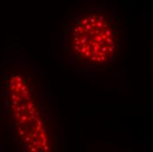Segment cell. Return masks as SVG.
Listing matches in <instances>:
<instances>
[{
	"label": "cell",
	"mask_w": 153,
	"mask_h": 152,
	"mask_svg": "<svg viewBox=\"0 0 153 152\" xmlns=\"http://www.w3.org/2000/svg\"><path fill=\"white\" fill-rule=\"evenodd\" d=\"M60 56L72 70L103 71L121 57L123 23L107 4L77 2L59 25Z\"/></svg>",
	"instance_id": "cell-1"
},
{
	"label": "cell",
	"mask_w": 153,
	"mask_h": 152,
	"mask_svg": "<svg viewBox=\"0 0 153 152\" xmlns=\"http://www.w3.org/2000/svg\"><path fill=\"white\" fill-rule=\"evenodd\" d=\"M5 113L13 142L23 151L59 148V125L48 91L27 68L12 73L4 85Z\"/></svg>",
	"instance_id": "cell-2"
}]
</instances>
